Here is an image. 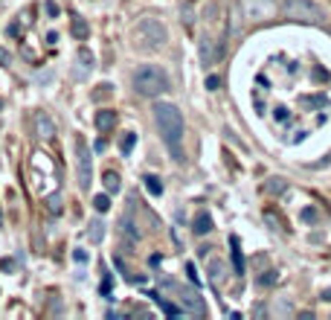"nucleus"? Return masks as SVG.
<instances>
[{
	"label": "nucleus",
	"instance_id": "obj_1",
	"mask_svg": "<svg viewBox=\"0 0 331 320\" xmlns=\"http://www.w3.org/2000/svg\"><path fill=\"white\" fill-rule=\"evenodd\" d=\"M154 119H157V128L163 134L165 149L172 152V157L183 163V114L172 102H157L154 105Z\"/></svg>",
	"mask_w": 331,
	"mask_h": 320
},
{
	"label": "nucleus",
	"instance_id": "obj_2",
	"mask_svg": "<svg viewBox=\"0 0 331 320\" xmlns=\"http://www.w3.org/2000/svg\"><path fill=\"white\" fill-rule=\"evenodd\" d=\"M165 41H169V29L157 18H142L140 24L134 26V47L142 50V53H154V50L163 47Z\"/></svg>",
	"mask_w": 331,
	"mask_h": 320
},
{
	"label": "nucleus",
	"instance_id": "obj_3",
	"mask_svg": "<svg viewBox=\"0 0 331 320\" xmlns=\"http://www.w3.org/2000/svg\"><path fill=\"white\" fill-rule=\"evenodd\" d=\"M169 87H172V84H169V76H165V70L157 67V64H145V67H140V70L134 73V90L140 96L154 99V96H163Z\"/></svg>",
	"mask_w": 331,
	"mask_h": 320
},
{
	"label": "nucleus",
	"instance_id": "obj_4",
	"mask_svg": "<svg viewBox=\"0 0 331 320\" xmlns=\"http://www.w3.org/2000/svg\"><path fill=\"white\" fill-rule=\"evenodd\" d=\"M285 15L299 24H319L322 21V9L314 6L311 0H288L285 3Z\"/></svg>",
	"mask_w": 331,
	"mask_h": 320
},
{
	"label": "nucleus",
	"instance_id": "obj_5",
	"mask_svg": "<svg viewBox=\"0 0 331 320\" xmlns=\"http://www.w3.org/2000/svg\"><path fill=\"white\" fill-rule=\"evenodd\" d=\"M73 146H76V169H79V187H82L84 192L90 190V178H93V163H90V149H87V143H84V137H79L76 134V140H73Z\"/></svg>",
	"mask_w": 331,
	"mask_h": 320
},
{
	"label": "nucleus",
	"instance_id": "obj_6",
	"mask_svg": "<svg viewBox=\"0 0 331 320\" xmlns=\"http://www.w3.org/2000/svg\"><path fill=\"white\" fill-rule=\"evenodd\" d=\"M241 9L250 21H267L276 15V3L273 0H241Z\"/></svg>",
	"mask_w": 331,
	"mask_h": 320
},
{
	"label": "nucleus",
	"instance_id": "obj_7",
	"mask_svg": "<svg viewBox=\"0 0 331 320\" xmlns=\"http://www.w3.org/2000/svg\"><path fill=\"white\" fill-rule=\"evenodd\" d=\"M218 59H221V47H218L209 35H203L201 38V61H203V67H212Z\"/></svg>",
	"mask_w": 331,
	"mask_h": 320
},
{
	"label": "nucleus",
	"instance_id": "obj_8",
	"mask_svg": "<svg viewBox=\"0 0 331 320\" xmlns=\"http://www.w3.org/2000/svg\"><path fill=\"white\" fill-rule=\"evenodd\" d=\"M178 297L180 303L189 308V311H195V314H206V306H203V300L195 291H186V288H178Z\"/></svg>",
	"mask_w": 331,
	"mask_h": 320
},
{
	"label": "nucleus",
	"instance_id": "obj_9",
	"mask_svg": "<svg viewBox=\"0 0 331 320\" xmlns=\"http://www.w3.org/2000/svg\"><path fill=\"white\" fill-rule=\"evenodd\" d=\"M35 134L44 137V140H52V137H56V125H52V119H49L44 111L35 114Z\"/></svg>",
	"mask_w": 331,
	"mask_h": 320
},
{
	"label": "nucleus",
	"instance_id": "obj_10",
	"mask_svg": "<svg viewBox=\"0 0 331 320\" xmlns=\"http://www.w3.org/2000/svg\"><path fill=\"white\" fill-rule=\"evenodd\" d=\"M192 230H195L198 236H206V233L212 230V215H209V213H198V215H195V224H192Z\"/></svg>",
	"mask_w": 331,
	"mask_h": 320
},
{
	"label": "nucleus",
	"instance_id": "obj_11",
	"mask_svg": "<svg viewBox=\"0 0 331 320\" xmlns=\"http://www.w3.org/2000/svg\"><path fill=\"white\" fill-rule=\"evenodd\" d=\"M70 29H73V35L79 38V41H84V38L90 35V26H87V21H84L82 15H73V21H70Z\"/></svg>",
	"mask_w": 331,
	"mask_h": 320
},
{
	"label": "nucleus",
	"instance_id": "obj_12",
	"mask_svg": "<svg viewBox=\"0 0 331 320\" xmlns=\"http://www.w3.org/2000/svg\"><path fill=\"white\" fill-rule=\"evenodd\" d=\"M224 262L221 259H209V283L215 285V288H218V285L224 283Z\"/></svg>",
	"mask_w": 331,
	"mask_h": 320
},
{
	"label": "nucleus",
	"instance_id": "obj_13",
	"mask_svg": "<svg viewBox=\"0 0 331 320\" xmlns=\"http://www.w3.org/2000/svg\"><path fill=\"white\" fill-rule=\"evenodd\" d=\"M114 125H117V114L114 111H99L96 114V128L99 131H111Z\"/></svg>",
	"mask_w": 331,
	"mask_h": 320
},
{
	"label": "nucleus",
	"instance_id": "obj_14",
	"mask_svg": "<svg viewBox=\"0 0 331 320\" xmlns=\"http://www.w3.org/2000/svg\"><path fill=\"white\" fill-rule=\"evenodd\" d=\"M230 248H233V268H236V273H244V256H241V245H238V236L230 239Z\"/></svg>",
	"mask_w": 331,
	"mask_h": 320
},
{
	"label": "nucleus",
	"instance_id": "obj_15",
	"mask_svg": "<svg viewBox=\"0 0 331 320\" xmlns=\"http://www.w3.org/2000/svg\"><path fill=\"white\" fill-rule=\"evenodd\" d=\"M261 190L267 192V195H282L285 190H288V180H282V178H270V180H264V187Z\"/></svg>",
	"mask_w": 331,
	"mask_h": 320
},
{
	"label": "nucleus",
	"instance_id": "obj_16",
	"mask_svg": "<svg viewBox=\"0 0 331 320\" xmlns=\"http://www.w3.org/2000/svg\"><path fill=\"white\" fill-rule=\"evenodd\" d=\"M264 221H267V224H270L273 230H282V233L288 230V221H285V218H282L279 213H276V210H264Z\"/></svg>",
	"mask_w": 331,
	"mask_h": 320
},
{
	"label": "nucleus",
	"instance_id": "obj_17",
	"mask_svg": "<svg viewBox=\"0 0 331 320\" xmlns=\"http://www.w3.org/2000/svg\"><path fill=\"white\" fill-rule=\"evenodd\" d=\"M151 297L157 300V303H160V308H163L169 317H180V314H183V308L175 306V303H169V300H163V294H151Z\"/></svg>",
	"mask_w": 331,
	"mask_h": 320
},
{
	"label": "nucleus",
	"instance_id": "obj_18",
	"mask_svg": "<svg viewBox=\"0 0 331 320\" xmlns=\"http://www.w3.org/2000/svg\"><path fill=\"white\" fill-rule=\"evenodd\" d=\"M134 143H137V134H134V131H125V134L119 137V152H122V154H131Z\"/></svg>",
	"mask_w": 331,
	"mask_h": 320
},
{
	"label": "nucleus",
	"instance_id": "obj_19",
	"mask_svg": "<svg viewBox=\"0 0 331 320\" xmlns=\"http://www.w3.org/2000/svg\"><path fill=\"white\" fill-rule=\"evenodd\" d=\"M145 190L151 192V195H163V180L157 178V175H145Z\"/></svg>",
	"mask_w": 331,
	"mask_h": 320
},
{
	"label": "nucleus",
	"instance_id": "obj_20",
	"mask_svg": "<svg viewBox=\"0 0 331 320\" xmlns=\"http://www.w3.org/2000/svg\"><path fill=\"white\" fill-rule=\"evenodd\" d=\"M87 236H90V242H93V245H99V242L105 239V224H102V221H90Z\"/></svg>",
	"mask_w": 331,
	"mask_h": 320
},
{
	"label": "nucleus",
	"instance_id": "obj_21",
	"mask_svg": "<svg viewBox=\"0 0 331 320\" xmlns=\"http://www.w3.org/2000/svg\"><path fill=\"white\" fill-rule=\"evenodd\" d=\"M102 180H105V190L107 192H119V190H122V180H119L117 172H105V178H102Z\"/></svg>",
	"mask_w": 331,
	"mask_h": 320
},
{
	"label": "nucleus",
	"instance_id": "obj_22",
	"mask_svg": "<svg viewBox=\"0 0 331 320\" xmlns=\"http://www.w3.org/2000/svg\"><path fill=\"white\" fill-rule=\"evenodd\" d=\"M122 233L128 236V242H137V239H140V230L134 227V221H131V218H122Z\"/></svg>",
	"mask_w": 331,
	"mask_h": 320
},
{
	"label": "nucleus",
	"instance_id": "obj_23",
	"mask_svg": "<svg viewBox=\"0 0 331 320\" xmlns=\"http://www.w3.org/2000/svg\"><path fill=\"white\" fill-rule=\"evenodd\" d=\"M114 94V84H107V82H102L99 87L93 90V102H102V99H107V96Z\"/></svg>",
	"mask_w": 331,
	"mask_h": 320
},
{
	"label": "nucleus",
	"instance_id": "obj_24",
	"mask_svg": "<svg viewBox=\"0 0 331 320\" xmlns=\"http://www.w3.org/2000/svg\"><path fill=\"white\" fill-rule=\"evenodd\" d=\"M79 61H82V67L84 70H93V64H96V59H93V53L90 50H79Z\"/></svg>",
	"mask_w": 331,
	"mask_h": 320
},
{
	"label": "nucleus",
	"instance_id": "obj_25",
	"mask_svg": "<svg viewBox=\"0 0 331 320\" xmlns=\"http://www.w3.org/2000/svg\"><path fill=\"white\" fill-rule=\"evenodd\" d=\"M93 207L99 210V213H107V210H111V198H107V195H96Z\"/></svg>",
	"mask_w": 331,
	"mask_h": 320
},
{
	"label": "nucleus",
	"instance_id": "obj_26",
	"mask_svg": "<svg viewBox=\"0 0 331 320\" xmlns=\"http://www.w3.org/2000/svg\"><path fill=\"white\" fill-rule=\"evenodd\" d=\"M256 283H259V288H264V285H273V283H276V271H267V273H261L259 280H256Z\"/></svg>",
	"mask_w": 331,
	"mask_h": 320
},
{
	"label": "nucleus",
	"instance_id": "obj_27",
	"mask_svg": "<svg viewBox=\"0 0 331 320\" xmlns=\"http://www.w3.org/2000/svg\"><path fill=\"white\" fill-rule=\"evenodd\" d=\"M302 105H328V99H325V96H314V99H311V96H302Z\"/></svg>",
	"mask_w": 331,
	"mask_h": 320
},
{
	"label": "nucleus",
	"instance_id": "obj_28",
	"mask_svg": "<svg viewBox=\"0 0 331 320\" xmlns=\"http://www.w3.org/2000/svg\"><path fill=\"white\" fill-rule=\"evenodd\" d=\"M47 207H49V213H61V198H59V195H49Z\"/></svg>",
	"mask_w": 331,
	"mask_h": 320
},
{
	"label": "nucleus",
	"instance_id": "obj_29",
	"mask_svg": "<svg viewBox=\"0 0 331 320\" xmlns=\"http://www.w3.org/2000/svg\"><path fill=\"white\" fill-rule=\"evenodd\" d=\"M186 277H189L192 285H201V277H198V271H195V265H192V262L186 265Z\"/></svg>",
	"mask_w": 331,
	"mask_h": 320
},
{
	"label": "nucleus",
	"instance_id": "obj_30",
	"mask_svg": "<svg viewBox=\"0 0 331 320\" xmlns=\"http://www.w3.org/2000/svg\"><path fill=\"white\" fill-rule=\"evenodd\" d=\"M221 87V79L218 76H206V90H218Z\"/></svg>",
	"mask_w": 331,
	"mask_h": 320
},
{
	"label": "nucleus",
	"instance_id": "obj_31",
	"mask_svg": "<svg viewBox=\"0 0 331 320\" xmlns=\"http://www.w3.org/2000/svg\"><path fill=\"white\" fill-rule=\"evenodd\" d=\"M273 117L279 119V122H285V119H288V108H285V105H279V108H273Z\"/></svg>",
	"mask_w": 331,
	"mask_h": 320
},
{
	"label": "nucleus",
	"instance_id": "obj_32",
	"mask_svg": "<svg viewBox=\"0 0 331 320\" xmlns=\"http://www.w3.org/2000/svg\"><path fill=\"white\" fill-rule=\"evenodd\" d=\"M44 9H47V15H49V18H59V6H56L52 0H47V3H44Z\"/></svg>",
	"mask_w": 331,
	"mask_h": 320
},
{
	"label": "nucleus",
	"instance_id": "obj_33",
	"mask_svg": "<svg viewBox=\"0 0 331 320\" xmlns=\"http://www.w3.org/2000/svg\"><path fill=\"white\" fill-rule=\"evenodd\" d=\"M9 61H12V53L6 47H0V64H9Z\"/></svg>",
	"mask_w": 331,
	"mask_h": 320
},
{
	"label": "nucleus",
	"instance_id": "obj_34",
	"mask_svg": "<svg viewBox=\"0 0 331 320\" xmlns=\"http://www.w3.org/2000/svg\"><path fill=\"white\" fill-rule=\"evenodd\" d=\"M302 221H308V224L317 221V213H314V210H302Z\"/></svg>",
	"mask_w": 331,
	"mask_h": 320
},
{
	"label": "nucleus",
	"instance_id": "obj_35",
	"mask_svg": "<svg viewBox=\"0 0 331 320\" xmlns=\"http://www.w3.org/2000/svg\"><path fill=\"white\" fill-rule=\"evenodd\" d=\"M73 259H76V262H84V259H87V250L76 248V250H73Z\"/></svg>",
	"mask_w": 331,
	"mask_h": 320
},
{
	"label": "nucleus",
	"instance_id": "obj_36",
	"mask_svg": "<svg viewBox=\"0 0 331 320\" xmlns=\"http://www.w3.org/2000/svg\"><path fill=\"white\" fill-rule=\"evenodd\" d=\"M183 15H186V18H183V21H186V26H192V6H186V9H183Z\"/></svg>",
	"mask_w": 331,
	"mask_h": 320
},
{
	"label": "nucleus",
	"instance_id": "obj_37",
	"mask_svg": "<svg viewBox=\"0 0 331 320\" xmlns=\"http://www.w3.org/2000/svg\"><path fill=\"white\" fill-rule=\"evenodd\" d=\"M322 300H331V288H328V291H325V294H322Z\"/></svg>",
	"mask_w": 331,
	"mask_h": 320
},
{
	"label": "nucleus",
	"instance_id": "obj_38",
	"mask_svg": "<svg viewBox=\"0 0 331 320\" xmlns=\"http://www.w3.org/2000/svg\"><path fill=\"white\" fill-rule=\"evenodd\" d=\"M0 227H3V213H0Z\"/></svg>",
	"mask_w": 331,
	"mask_h": 320
},
{
	"label": "nucleus",
	"instance_id": "obj_39",
	"mask_svg": "<svg viewBox=\"0 0 331 320\" xmlns=\"http://www.w3.org/2000/svg\"><path fill=\"white\" fill-rule=\"evenodd\" d=\"M0 108H3V102H0Z\"/></svg>",
	"mask_w": 331,
	"mask_h": 320
}]
</instances>
